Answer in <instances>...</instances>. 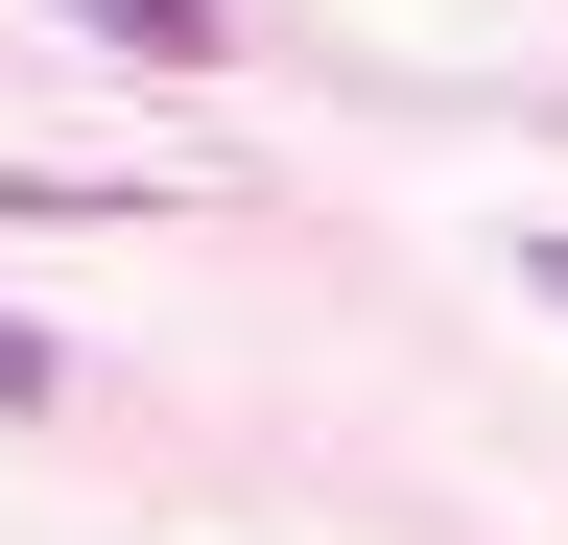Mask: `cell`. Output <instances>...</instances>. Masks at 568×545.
Instances as JSON below:
<instances>
[{
	"label": "cell",
	"instance_id": "obj_3",
	"mask_svg": "<svg viewBox=\"0 0 568 545\" xmlns=\"http://www.w3.org/2000/svg\"><path fill=\"white\" fill-rule=\"evenodd\" d=\"M545 309H568V238H545Z\"/></svg>",
	"mask_w": 568,
	"mask_h": 545
},
{
	"label": "cell",
	"instance_id": "obj_2",
	"mask_svg": "<svg viewBox=\"0 0 568 545\" xmlns=\"http://www.w3.org/2000/svg\"><path fill=\"white\" fill-rule=\"evenodd\" d=\"M24 403H48V332H24V309H0V427H24Z\"/></svg>",
	"mask_w": 568,
	"mask_h": 545
},
{
	"label": "cell",
	"instance_id": "obj_1",
	"mask_svg": "<svg viewBox=\"0 0 568 545\" xmlns=\"http://www.w3.org/2000/svg\"><path fill=\"white\" fill-rule=\"evenodd\" d=\"M71 24L142 48V72H213V48H237V0H71Z\"/></svg>",
	"mask_w": 568,
	"mask_h": 545
}]
</instances>
